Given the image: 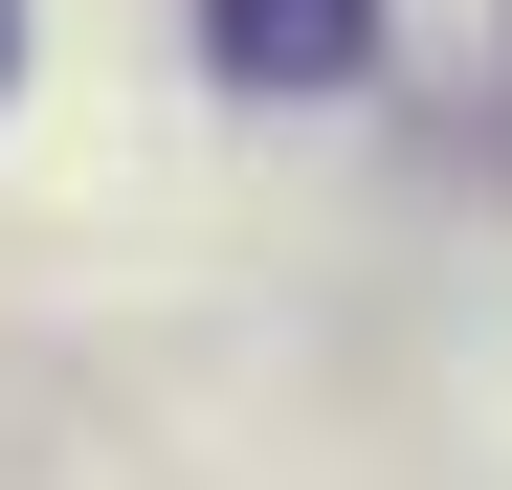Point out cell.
<instances>
[{
  "mask_svg": "<svg viewBox=\"0 0 512 490\" xmlns=\"http://www.w3.org/2000/svg\"><path fill=\"white\" fill-rule=\"evenodd\" d=\"M201 45L245 67V90H334V67L379 45V0H201Z\"/></svg>",
  "mask_w": 512,
  "mask_h": 490,
  "instance_id": "cell-1",
  "label": "cell"
},
{
  "mask_svg": "<svg viewBox=\"0 0 512 490\" xmlns=\"http://www.w3.org/2000/svg\"><path fill=\"white\" fill-rule=\"evenodd\" d=\"M0 45H23V0H0Z\"/></svg>",
  "mask_w": 512,
  "mask_h": 490,
  "instance_id": "cell-2",
  "label": "cell"
}]
</instances>
